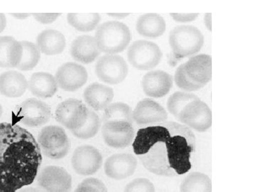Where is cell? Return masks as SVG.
<instances>
[{
  "label": "cell",
  "mask_w": 256,
  "mask_h": 192,
  "mask_svg": "<svg viewBox=\"0 0 256 192\" xmlns=\"http://www.w3.org/2000/svg\"><path fill=\"white\" fill-rule=\"evenodd\" d=\"M42 162L34 137L16 124H0V192H16L31 185Z\"/></svg>",
  "instance_id": "1"
},
{
  "label": "cell",
  "mask_w": 256,
  "mask_h": 192,
  "mask_svg": "<svg viewBox=\"0 0 256 192\" xmlns=\"http://www.w3.org/2000/svg\"><path fill=\"white\" fill-rule=\"evenodd\" d=\"M94 37L100 52L116 55L126 50L132 34L126 24L110 21L100 24Z\"/></svg>",
  "instance_id": "2"
},
{
  "label": "cell",
  "mask_w": 256,
  "mask_h": 192,
  "mask_svg": "<svg viewBox=\"0 0 256 192\" xmlns=\"http://www.w3.org/2000/svg\"><path fill=\"white\" fill-rule=\"evenodd\" d=\"M169 43L175 56L185 58L200 52L204 44V37L195 26L181 25L170 32Z\"/></svg>",
  "instance_id": "3"
},
{
  "label": "cell",
  "mask_w": 256,
  "mask_h": 192,
  "mask_svg": "<svg viewBox=\"0 0 256 192\" xmlns=\"http://www.w3.org/2000/svg\"><path fill=\"white\" fill-rule=\"evenodd\" d=\"M37 142L42 152L52 160L63 159L70 150L68 136L60 126H48L42 128L38 133Z\"/></svg>",
  "instance_id": "4"
},
{
  "label": "cell",
  "mask_w": 256,
  "mask_h": 192,
  "mask_svg": "<svg viewBox=\"0 0 256 192\" xmlns=\"http://www.w3.org/2000/svg\"><path fill=\"white\" fill-rule=\"evenodd\" d=\"M162 58V52L154 42L138 40L128 48V62L138 70H148L156 68Z\"/></svg>",
  "instance_id": "5"
},
{
  "label": "cell",
  "mask_w": 256,
  "mask_h": 192,
  "mask_svg": "<svg viewBox=\"0 0 256 192\" xmlns=\"http://www.w3.org/2000/svg\"><path fill=\"white\" fill-rule=\"evenodd\" d=\"M36 178L40 192H72V176L60 166H47L38 173Z\"/></svg>",
  "instance_id": "6"
},
{
  "label": "cell",
  "mask_w": 256,
  "mask_h": 192,
  "mask_svg": "<svg viewBox=\"0 0 256 192\" xmlns=\"http://www.w3.org/2000/svg\"><path fill=\"white\" fill-rule=\"evenodd\" d=\"M95 72L101 82L116 85L124 82L128 74V65L118 55L106 54L98 60Z\"/></svg>",
  "instance_id": "7"
},
{
  "label": "cell",
  "mask_w": 256,
  "mask_h": 192,
  "mask_svg": "<svg viewBox=\"0 0 256 192\" xmlns=\"http://www.w3.org/2000/svg\"><path fill=\"white\" fill-rule=\"evenodd\" d=\"M89 109L80 100L70 98L60 102L56 110L57 122L70 131L76 130L86 120Z\"/></svg>",
  "instance_id": "8"
},
{
  "label": "cell",
  "mask_w": 256,
  "mask_h": 192,
  "mask_svg": "<svg viewBox=\"0 0 256 192\" xmlns=\"http://www.w3.org/2000/svg\"><path fill=\"white\" fill-rule=\"evenodd\" d=\"M178 119L197 132H206L212 126V110L200 99L190 102L180 112Z\"/></svg>",
  "instance_id": "9"
},
{
  "label": "cell",
  "mask_w": 256,
  "mask_h": 192,
  "mask_svg": "<svg viewBox=\"0 0 256 192\" xmlns=\"http://www.w3.org/2000/svg\"><path fill=\"white\" fill-rule=\"evenodd\" d=\"M100 152L92 146H78L74 151L72 164L74 171L82 176L96 174L102 165Z\"/></svg>",
  "instance_id": "10"
},
{
  "label": "cell",
  "mask_w": 256,
  "mask_h": 192,
  "mask_svg": "<svg viewBox=\"0 0 256 192\" xmlns=\"http://www.w3.org/2000/svg\"><path fill=\"white\" fill-rule=\"evenodd\" d=\"M102 134L106 144L116 149L128 148L134 139L132 124L124 121H110L104 124Z\"/></svg>",
  "instance_id": "11"
},
{
  "label": "cell",
  "mask_w": 256,
  "mask_h": 192,
  "mask_svg": "<svg viewBox=\"0 0 256 192\" xmlns=\"http://www.w3.org/2000/svg\"><path fill=\"white\" fill-rule=\"evenodd\" d=\"M50 108L43 101L28 99L22 104L18 110V119L22 124L30 128L44 126L50 120Z\"/></svg>",
  "instance_id": "12"
},
{
  "label": "cell",
  "mask_w": 256,
  "mask_h": 192,
  "mask_svg": "<svg viewBox=\"0 0 256 192\" xmlns=\"http://www.w3.org/2000/svg\"><path fill=\"white\" fill-rule=\"evenodd\" d=\"M172 128V122H166L162 126L140 129L133 140L132 148L134 154L140 156H144L156 143L169 136Z\"/></svg>",
  "instance_id": "13"
},
{
  "label": "cell",
  "mask_w": 256,
  "mask_h": 192,
  "mask_svg": "<svg viewBox=\"0 0 256 192\" xmlns=\"http://www.w3.org/2000/svg\"><path fill=\"white\" fill-rule=\"evenodd\" d=\"M88 77L85 67L74 62H68L58 68L55 78L60 88L73 92L86 84Z\"/></svg>",
  "instance_id": "14"
},
{
  "label": "cell",
  "mask_w": 256,
  "mask_h": 192,
  "mask_svg": "<svg viewBox=\"0 0 256 192\" xmlns=\"http://www.w3.org/2000/svg\"><path fill=\"white\" fill-rule=\"evenodd\" d=\"M168 114L163 106L156 101L144 98L140 101L132 111V119L139 126L165 122Z\"/></svg>",
  "instance_id": "15"
},
{
  "label": "cell",
  "mask_w": 256,
  "mask_h": 192,
  "mask_svg": "<svg viewBox=\"0 0 256 192\" xmlns=\"http://www.w3.org/2000/svg\"><path fill=\"white\" fill-rule=\"evenodd\" d=\"M138 166L136 156L131 154H116L109 156L104 164L106 176L116 180H122L134 174Z\"/></svg>",
  "instance_id": "16"
},
{
  "label": "cell",
  "mask_w": 256,
  "mask_h": 192,
  "mask_svg": "<svg viewBox=\"0 0 256 192\" xmlns=\"http://www.w3.org/2000/svg\"><path fill=\"white\" fill-rule=\"evenodd\" d=\"M172 85V76L164 70L148 72L142 80L143 92L154 98H160L169 94Z\"/></svg>",
  "instance_id": "17"
},
{
  "label": "cell",
  "mask_w": 256,
  "mask_h": 192,
  "mask_svg": "<svg viewBox=\"0 0 256 192\" xmlns=\"http://www.w3.org/2000/svg\"><path fill=\"white\" fill-rule=\"evenodd\" d=\"M186 75L193 82L206 85L212 78V58L210 55L200 54L192 56L184 64Z\"/></svg>",
  "instance_id": "18"
},
{
  "label": "cell",
  "mask_w": 256,
  "mask_h": 192,
  "mask_svg": "<svg viewBox=\"0 0 256 192\" xmlns=\"http://www.w3.org/2000/svg\"><path fill=\"white\" fill-rule=\"evenodd\" d=\"M70 54L74 60L80 63H92L100 55L95 37L84 35L78 36L72 42Z\"/></svg>",
  "instance_id": "19"
},
{
  "label": "cell",
  "mask_w": 256,
  "mask_h": 192,
  "mask_svg": "<svg viewBox=\"0 0 256 192\" xmlns=\"http://www.w3.org/2000/svg\"><path fill=\"white\" fill-rule=\"evenodd\" d=\"M114 98V92L112 88L104 84L94 82L84 90V98L89 107L94 110H105Z\"/></svg>",
  "instance_id": "20"
},
{
  "label": "cell",
  "mask_w": 256,
  "mask_h": 192,
  "mask_svg": "<svg viewBox=\"0 0 256 192\" xmlns=\"http://www.w3.org/2000/svg\"><path fill=\"white\" fill-rule=\"evenodd\" d=\"M28 82L22 74L15 70L0 75V94L8 98H20L24 94Z\"/></svg>",
  "instance_id": "21"
},
{
  "label": "cell",
  "mask_w": 256,
  "mask_h": 192,
  "mask_svg": "<svg viewBox=\"0 0 256 192\" xmlns=\"http://www.w3.org/2000/svg\"><path fill=\"white\" fill-rule=\"evenodd\" d=\"M28 87L34 96L40 98H50L58 90L55 77L46 72L34 74L28 82Z\"/></svg>",
  "instance_id": "22"
},
{
  "label": "cell",
  "mask_w": 256,
  "mask_h": 192,
  "mask_svg": "<svg viewBox=\"0 0 256 192\" xmlns=\"http://www.w3.org/2000/svg\"><path fill=\"white\" fill-rule=\"evenodd\" d=\"M22 53L21 42L12 36H0V67L16 68Z\"/></svg>",
  "instance_id": "23"
},
{
  "label": "cell",
  "mask_w": 256,
  "mask_h": 192,
  "mask_svg": "<svg viewBox=\"0 0 256 192\" xmlns=\"http://www.w3.org/2000/svg\"><path fill=\"white\" fill-rule=\"evenodd\" d=\"M37 47L42 53L48 56L60 54L66 47L65 36L54 30L42 32L36 38Z\"/></svg>",
  "instance_id": "24"
},
{
  "label": "cell",
  "mask_w": 256,
  "mask_h": 192,
  "mask_svg": "<svg viewBox=\"0 0 256 192\" xmlns=\"http://www.w3.org/2000/svg\"><path fill=\"white\" fill-rule=\"evenodd\" d=\"M166 22L161 15L148 13L142 15L136 23V30L140 35L148 38H158L166 31Z\"/></svg>",
  "instance_id": "25"
},
{
  "label": "cell",
  "mask_w": 256,
  "mask_h": 192,
  "mask_svg": "<svg viewBox=\"0 0 256 192\" xmlns=\"http://www.w3.org/2000/svg\"><path fill=\"white\" fill-rule=\"evenodd\" d=\"M181 192H212V182L210 176L204 173H190L180 185Z\"/></svg>",
  "instance_id": "26"
},
{
  "label": "cell",
  "mask_w": 256,
  "mask_h": 192,
  "mask_svg": "<svg viewBox=\"0 0 256 192\" xmlns=\"http://www.w3.org/2000/svg\"><path fill=\"white\" fill-rule=\"evenodd\" d=\"M101 18L98 13H69L67 21L70 26L78 31L92 32L97 28Z\"/></svg>",
  "instance_id": "27"
},
{
  "label": "cell",
  "mask_w": 256,
  "mask_h": 192,
  "mask_svg": "<svg viewBox=\"0 0 256 192\" xmlns=\"http://www.w3.org/2000/svg\"><path fill=\"white\" fill-rule=\"evenodd\" d=\"M102 121L104 124L110 121H124L132 124V109L124 102L111 104L104 110Z\"/></svg>",
  "instance_id": "28"
},
{
  "label": "cell",
  "mask_w": 256,
  "mask_h": 192,
  "mask_svg": "<svg viewBox=\"0 0 256 192\" xmlns=\"http://www.w3.org/2000/svg\"><path fill=\"white\" fill-rule=\"evenodd\" d=\"M21 45L22 53L21 60L16 68L23 72L31 70L36 67L40 62L41 58L40 50L36 45L32 42H21Z\"/></svg>",
  "instance_id": "29"
},
{
  "label": "cell",
  "mask_w": 256,
  "mask_h": 192,
  "mask_svg": "<svg viewBox=\"0 0 256 192\" xmlns=\"http://www.w3.org/2000/svg\"><path fill=\"white\" fill-rule=\"evenodd\" d=\"M200 100L198 96L190 92H175L170 96L166 102V107L170 114L178 118L182 110L192 101Z\"/></svg>",
  "instance_id": "30"
},
{
  "label": "cell",
  "mask_w": 256,
  "mask_h": 192,
  "mask_svg": "<svg viewBox=\"0 0 256 192\" xmlns=\"http://www.w3.org/2000/svg\"><path fill=\"white\" fill-rule=\"evenodd\" d=\"M100 128V119L94 111L89 110L86 120L82 127L72 131L75 137L79 139L87 140L95 137Z\"/></svg>",
  "instance_id": "31"
},
{
  "label": "cell",
  "mask_w": 256,
  "mask_h": 192,
  "mask_svg": "<svg viewBox=\"0 0 256 192\" xmlns=\"http://www.w3.org/2000/svg\"><path fill=\"white\" fill-rule=\"evenodd\" d=\"M174 82L176 85L180 88L182 89L185 92H196L204 86L201 84H197V82H193L190 77L186 75L184 70V64L180 65L176 69L174 74Z\"/></svg>",
  "instance_id": "32"
},
{
  "label": "cell",
  "mask_w": 256,
  "mask_h": 192,
  "mask_svg": "<svg viewBox=\"0 0 256 192\" xmlns=\"http://www.w3.org/2000/svg\"><path fill=\"white\" fill-rule=\"evenodd\" d=\"M74 192H108L105 184L97 178H88L79 184Z\"/></svg>",
  "instance_id": "33"
},
{
  "label": "cell",
  "mask_w": 256,
  "mask_h": 192,
  "mask_svg": "<svg viewBox=\"0 0 256 192\" xmlns=\"http://www.w3.org/2000/svg\"><path fill=\"white\" fill-rule=\"evenodd\" d=\"M124 192H156V188L148 178H137L128 184Z\"/></svg>",
  "instance_id": "34"
},
{
  "label": "cell",
  "mask_w": 256,
  "mask_h": 192,
  "mask_svg": "<svg viewBox=\"0 0 256 192\" xmlns=\"http://www.w3.org/2000/svg\"><path fill=\"white\" fill-rule=\"evenodd\" d=\"M34 18L37 22L40 23L44 24H48L53 23L58 18L60 14H57V13H34L32 14Z\"/></svg>",
  "instance_id": "35"
},
{
  "label": "cell",
  "mask_w": 256,
  "mask_h": 192,
  "mask_svg": "<svg viewBox=\"0 0 256 192\" xmlns=\"http://www.w3.org/2000/svg\"><path fill=\"white\" fill-rule=\"evenodd\" d=\"M170 15L178 22L186 23L194 21L200 14L198 13H171Z\"/></svg>",
  "instance_id": "36"
},
{
  "label": "cell",
  "mask_w": 256,
  "mask_h": 192,
  "mask_svg": "<svg viewBox=\"0 0 256 192\" xmlns=\"http://www.w3.org/2000/svg\"><path fill=\"white\" fill-rule=\"evenodd\" d=\"M212 13H206L204 15V24L206 25V28H208L210 31H212Z\"/></svg>",
  "instance_id": "37"
},
{
  "label": "cell",
  "mask_w": 256,
  "mask_h": 192,
  "mask_svg": "<svg viewBox=\"0 0 256 192\" xmlns=\"http://www.w3.org/2000/svg\"><path fill=\"white\" fill-rule=\"evenodd\" d=\"M6 26V16L2 13H0V33L4 31Z\"/></svg>",
  "instance_id": "38"
},
{
  "label": "cell",
  "mask_w": 256,
  "mask_h": 192,
  "mask_svg": "<svg viewBox=\"0 0 256 192\" xmlns=\"http://www.w3.org/2000/svg\"><path fill=\"white\" fill-rule=\"evenodd\" d=\"M16 192H40V190L37 188H28V186H26V188H21V190H18V191Z\"/></svg>",
  "instance_id": "39"
},
{
  "label": "cell",
  "mask_w": 256,
  "mask_h": 192,
  "mask_svg": "<svg viewBox=\"0 0 256 192\" xmlns=\"http://www.w3.org/2000/svg\"><path fill=\"white\" fill-rule=\"evenodd\" d=\"M130 14H116V13H114V14H108V15H110V16H112V18H126V16H128V15Z\"/></svg>",
  "instance_id": "40"
},
{
  "label": "cell",
  "mask_w": 256,
  "mask_h": 192,
  "mask_svg": "<svg viewBox=\"0 0 256 192\" xmlns=\"http://www.w3.org/2000/svg\"><path fill=\"white\" fill-rule=\"evenodd\" d=\"M12 15H14V16L16 18H21V20H22V18H25L30 16V14H12Z\"/></svg>",
  "instance_id": "41"
},
{
  "label": "cell",
  "mask_w": 256,
  "mask_h": 192,
  "mask_svg": "<svg viewBox=\"0 0 256 192\" xmlns=\"http://www.w3.org/2000/svg\"><path fill=\"white\" fill-rule=\"evenodd\" d=\"M3 114V109L2 107L1 104H0V118H1Z\"/></svg>",
  "instance_id": "42"
}]
</instances>
